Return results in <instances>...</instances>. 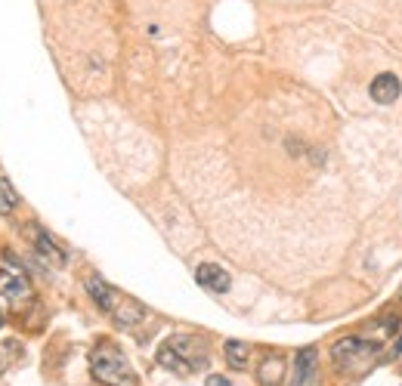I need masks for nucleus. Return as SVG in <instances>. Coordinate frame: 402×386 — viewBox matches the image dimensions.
Segmentation results:
<instances>
[{"mask_svg":"<svg viewBox=\"0 0 402 386\" xmlns=\"http://www.w3.org/2000/svg\"><path fill=\"white\" fill-rule=\"evenodd\" d=\"M90 371L103 386H136V371L115 343H99L90 352Z\"/></svg>","mask_w":402,"mask_h":386,"instance_id":"2","label":"nucleus"},{"mask_svg":"<svg viewBox=\"0 0 402 386\" xmlns=\"http://www.w3.org/2000/svg\"><path fill=\"white\" fill-rule=\"evenodd\" d=\"M226 361H229V368H235V371H242L247 368V359H251V346L242 343V340H226Z\"/></svg>","mask_w":402,"mask_h":386,"instance_id":"10","label":"nucleus"},{"mask_svg":"<svg viewBox=\"0 0 402 386\" xmlns=\"http://www.w3.org/2000/svg\"><path fill=\"white\" fill-rule=\"evenodd\" d=\"M25 238L31 241V247H34V253H37V260H46L50 266H65V251L53 241L50 235H46V229H41L37 222H28L25 226Z\"/></svg>","mask_w":402,"mask_h":386,"instance_id":"3","label":"nucleus"},{"mask_svg":"<svg viewBox=\"0 0 402 386\" xmlns=\"http://www.w3.org/2000/svg\"><path fill=\"white\" fill-rule=\"evenodd\" d=\"M0 328H4V315H0Z\"/></svg>","mask_w":402,"mask_h":386,"instance_id":"13","label":"nucleus"},{"mask_svg":"<svg viewBox=\"0 0 402 386\" xmlns=\"http://www.w3.org/2000/svg\"><path fill=\"white\" fill-rule=\"evenodd\" d=\"M282 374H285V359L282 355H269V359H263V365L257 371L263 386H278L282 383Z\"/></svg>","mask_w":402,"mask_h":386,"instance_id":"9","label":"nucleus"},{"mask_svg":"<svg viewBox=\"0 0 402 386\" xmlns=\"http://www.w3.org/2000/svg\"><path fill=\"white\" fill-rule=\"evenodd\" d=\"M158 365L176 371V374H192V371H201V368L207 365L205 340L192 337V334H174L170 340L161 343Z\"/></svg>","mask_w":402,"mask_h":386,"instance_id":"1","label":"nucleus"},{"mask_svg":"<svg viewBox=\"0 0 402 386\" xmlns=\"http://www.w3.org/2000/svg\"><path fill=\"white\" fill-rule=\"evenodd\" d=\"M0 297L10 300V303L28 300L31 297V281L25 278V272H6V269H0Z\"/></svg>","mask_w":402,"mask_h":386,"instance_id":"6","label":"nucleus"},{"mask_svg":"<svg viewBox=\"0 0 402 386\" xmlns=\"http://www.w3.org/2000/svg\"><path fill=\"white\" fill-rule=\"evenodd\" d=\"M15 204H19V195H15L13 185L0 176V216H10L15 211Z\"/></svg>","mask_w":402,"mask_h":386,"instance_id":"11","label":"nucleus"},{"mask_svg":"<svg viewBox=\"0 0 402 386\" xmlns=\"http://www.w3.org/2000/svg\"><path fill=\"white\" fill-rule=\"evenodd\" d=\"M291 386H319V355L316 350H300L294 359V380Z\"/></svg>","mask_w":402,"mask_h":386,"instance_id":"5","label":"nucleus"},{"mask_svg":"<svg viewBox=\"0 0 402 386\" xmlns=\"http://www.w3.org/2000/svg\"><path fill=\"white\" fill-rule=\"evenodd\" d=\"M195 278H198L201 288H207V291H214V293H226L229 284H232V278H229L226 269L214 266V262H201V266L195 269Z\"/></svg>","mask_w":402,"mask_h":386,"instance_id":"7","label":"nucleus"},{"mask_svg":"<svg viewBox=\"0 0 402 386\" xmlns=\"http://www.w3.org/2000/svg\"><path fill=\"white\" fill-rule=\"evenodd\" d=\"M399 77L396 74H377L375 81H371V99L381 105H390L399 99Z\"/></svg>","mask_w":402,"mask_h":386,"instance_id":"8","label":"nucleus"},{"mask_svg":"<svg viewBox=\"0 0 402 386\" xmlns=\"http://www.w3.org/2000/svg\"><path fill=\"white\" fill-rule=\"evenodd\" d=\"M375 352H377V346H375V343H368V340H359V337H346V340H340L335 350H331V355H335V361H337V365H344V368H356V365H362V361H368Z\"/></svg>","mask_w":402,"mask_h":386,"instance_id":"4","label":"nucleus"},{"mask_svg":"<svg viewBox=\"0 0 402 386\" xmlns=\"http://www.w3.org/2000/svg\"><path fill=\"white\" fill-rule=\"evenodd\" d=\"M205 386H235V383L226 380V377H220V374H211V377L205 380Z\"/></svg>","mask_w":402,"mask_h":386,"instance_id":"12","label":"nucleus"}]
</instances>
